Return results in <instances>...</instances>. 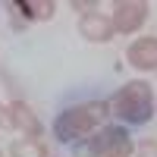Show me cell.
I'll return each mask as SVG.
<instances>
[{
	"mask_svg": "<svg viewBox=\"0 0 157 157\" xmlns=\"http://www.w3.org/2000/svg\"><path fill=\"white\" fill-rule=\"evenodd\" d=\"M107 113H110L107 101H85V104H75V107H66L54 120V138L63 141V145L82 141L104 126Z\"/></svg>",
	"mask_w": 157,
	"mask_h": 157,
	"instance_id": "1",
	"label": "cell"
},
{
	"mask_svg": "<svg viewBox=\"0 0 157 157\" xmlns=\"http://www.w3.org/2000/svg\"><path fill=\"white\" fill-rule=\"evenodd\" d=\"M110 113H116L123 123H148L154 116V91L148 82H141V78H135V82H126L116 94L107 101Z\"/></svg>",
	"mask_w": 157,
	"mask_h": 157,
	"instance_id": "2",
	"label": "cell"
},
{
	"mask_svg": "<svg viewBox=\"0 0 157 157\" xmlns=\"http://www.w3.org/2000/svg\"><path fill=\"white\" fill-rule=\"evenodd\" d=\"M116 151H129V154L135 151L129 132L120 126H107L98 135L82 138V145H75V157H107V154H116Z\"/></svg>",
	"mask_w": 157,
	"mask_h": 157,
	"instance_id": "3",
	"label": "cell"
},
{
	"mask_svg": "<svg viewBox=\"0 0 157 157\" xmlns=\"http://www.w3.org/2000/svg\"><path fill=\"white\" fill-rule=\"evenodd\" d=\"M148 19V3L145 0H120V3L113 6V32H120V35H132L138 32L141 25H145Z\"/></svg>",
	"mask_w": 157,
	"mask_h": 157,
	"instance_id": "4",
	"label": "cell"
},
{
	"mask_svg": "<svg viewBox=\"0 0 157 157\" xmlns=\"http://www.w3.org/2000/svg\"><path fill=\"white\" fill-rule=\"evenodd\" d=\"M6 110H10V129L25 132V138H41V123H38V116L29 104L13 101V104H6Z\"/></svg>",
	"mask_w": 157,
	"mask_h": 157,
	"instance_id": "5",
	"label": "cell"
},
{
	"mask_svg": "<svg viewBox=\"0 0 157 157\" xmlns=\"http://www.w3.org/2000/svg\"><path fill=\"white\" fill-rule=\"evenodd\" d=\"M129 66H135L141 72L157 69V38L154 35L132 41V47H129Z\"/></svg>",
	"mask_w": 157,
	"mask_h": 157,
	"instance_id": "6",
	"label": "cell"
},
{
	"mask_svg": "<svg viewBox=\"0 0 157 157\" xmlns=\"http://www.w3.org/2000/svg\"><path fill=\"white\" fill-rule=\"evenodd\" d=\"M10 13L25 19V22H41V19H50L57 13V3L54 0H13Z\"/></svg>",
	"mask_w": 157,
	"mask_h": 157,
	"instance_id": "7",
	"label": "cell"
},
{
	"mask_svg": "<svg viewBox=\"0 0 157 157\" xmlns=\"http://www.w3.org/2000/svg\"><path fill=\"white\" fill-rule=\"evenodd\" d=\"M78 32H82L88 41H110L113 38V22L101 13H85L82 22H78Z\"/></svg>",
	"mask_w": 157,
	"mask_h": 157,
	"instance_id": "8",
	"label": "cell"
},
{
	"mask_svg": "<svg viewBox=\"0 0 157 157\" xmlns=\"http://www.w3.org/2000/svg\"><path fill=\"white\" fill-rule=\"evenodd\" d=\"M135 157H157V138H145L135 145Z\"/></svg>",
	"mask_w": 157,
	"mask_h": 157,
	"instance_id": "9",
	"label": "cell"
},
{
	"mask_svg": "<svg viewBox=\"0 0 157 157\" xmlns=\"http://www.w3.org/2000/svg\"><path fill=\"white\" fill-rule=\"evenodd\" d=\"M98 3H82V0H72V10H82V13H91Z\"/></svg>",
	"mask_w": 157,
	"mask_h": 157,
	"instance_id": "10",
	"label": "cell"
},
{
	"mask_svg": "<svg viewBox=\"0 0 157 157\" xmlns=\"http://www.w3.org/2000/svg\"><path fill=\"white\" fill-rule=\"evenodd\" d=\"M107 157H132L129 151H116V154H107Z\"/></svg>",
	"mask_w": 157,
	"mask_h": 157,
	"instance_id": "11",
	"label": "cell"
},
{
	"mask_svg": "<svg viewBox=\"0 0 157 157\" xmlns=\"http://www.w3.org/2000/svg\"><path fill=\"white\" fill-rule=\"evenodd\" d=\"M0 157H3V151H0Z\"/></svg>",
	"mask_w": 157,
	"mask_h": 157,
	"instance_id": "12",
	"label": "cell"
}]
</instances>
